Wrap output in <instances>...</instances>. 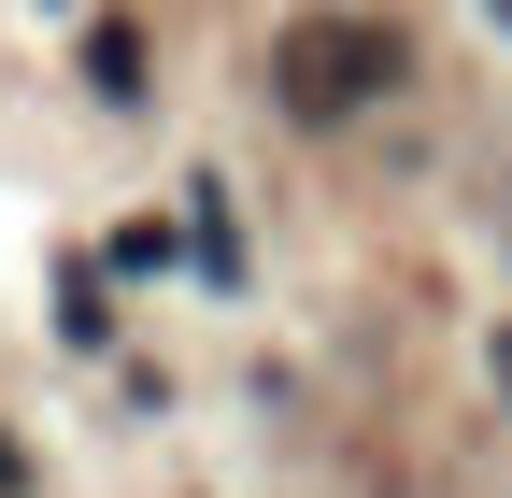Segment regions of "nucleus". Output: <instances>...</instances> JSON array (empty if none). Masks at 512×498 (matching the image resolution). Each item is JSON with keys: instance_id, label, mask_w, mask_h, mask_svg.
Segmentation results:
<instances>
[{"instance_id": "f257e3e1", "label": "nucleus", "mask_w": 512, "mask_h": 498, "mask_svg": "<svg viewBox=\"0 0 512 498\" xmlns=\"http://www.w3.org/2000/svg\"><path fill=\"white\" fill-rule=\"evenodd\" d=\"M271 72H285V114L342 129V114H370L384 86H399V43H384L370 15H299V29L271 43Z\"/></svg>"}, {"instance_id": "f03ea898", "label": "nucleus", "mask_w": 512, "mask_h": 498, "mask_svg": "<svg viewBox=\"0 0 512 498\" xmlns=\"http://www.w3.org/2000/svg\"><path fill=\"white\" fill-rule=\"evenodd\" d=\"M86 86H100V100H143V29H128V15L86 29Z\"/></svg>"}, {"instance_id": "7ed1b4c3", "label": "nucleus", "mask_w": 512, "mask_h": 498, "mask_svg": "<svg viewBox=\"0 0 512 498\" xmlns=\"http://www.w3.org/2000/svg\"><path fill=\"white\" fill-rule=\"evenodd\" d=\"M185 242H200V285H242V228H228V200H214V185L185 200Z\"/></svg>"}, {"instance_id": "20e7f679", "label": "nucleus", "mask_w": 512, "mask_h": 498, "mask_svg": "<svg viewBox=\"0 0 512 498\" xmlns=\"http://www.w3.org/2000/svg\"><path fill=\"white\" fill-rule=\"evenodd\" d=\"M100 271H185V228H171V214H128Z\"/></svg>"}, {"instance_id": "39448f33", "label": "nucleus", "mask_w": 512, "mask_h": 498, "mask_svg": "<svg viewBox=\"0 0 512 498\" xmlns=\"http://www.w3.org/2000/svg\"><path fill=\"white\" fill-rule=\"evenodd\" d=\"M484 370H498V399H512V328H498V342H484Z\"/></svg>"}]
</instances>
